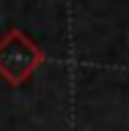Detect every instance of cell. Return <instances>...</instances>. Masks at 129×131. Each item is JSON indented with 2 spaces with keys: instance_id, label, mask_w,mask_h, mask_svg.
I'll use <instances>...</instances> for the list:
<instances>
[{
  "instance_id": "1",
  "label": "cell",
  "mask_w": 129,
  "mask_h": 131,
  "mask_svg": "<svg viewBox=\"0 0 129 131\" xmlns=\"http://www.w3.org/2000/svg\"><path fill=\"white\" fill-rule=\"evenodd\" d=\"M44 63V52L33 44L22 30H8L0 38V77L8 85H22L39 66Z\"/></svg>"
}]
</instances>
